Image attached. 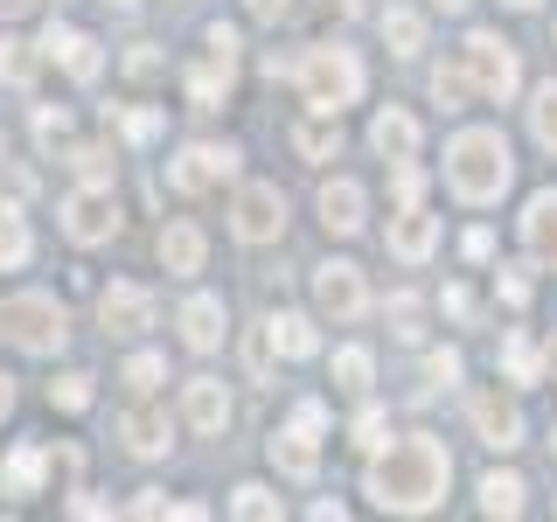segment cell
Returning a JSON list of instances; mask_svg holds the SVG:
<instances>
[{"instance_id":"cell-54","label":"cell","mask_w":557,"mask_h":522,"mask_svg":"<svg viewBox=\"0 0 557 522\" xmlns=\"http://www.w3.org/2000/svg\"><path fill=\"white\" fill-rule=\"evenodd\" d=\"M8 8H63V0H8Z\"/></svg>"},{"instance_id":"cell-1","label":"cell","mask_w":557,"mask_h":522,"mask_svg":"<svg viewBox=\"0 0 557 522\" xmlns=\"http://www.w3.org/2000/svg\"><path fill=\"white\" fill-rule=\"evenodd\" d=\"M446 481H453V460L432 432H411V439H383L376 460H370V501L391 515H432L446 501Z\"/></svg>"},{"instance_id":"cell-27","label":"cell","mask_w":557,"mask_h":522,"mask_svg":"<svg viewBox=\"0 0 557 522\" xmlns=\"http://www.w3.org/2000/svg\"><path fill=\"white\" fill-rule=\"evenodd\" d=\"M432 98H440L446 112H467L481 91H474V77H467V63H440V70H432Z\"/></svg>"},{"instance_id":"cell-14","label":"cell","mask_w":557,"mask_h":522,"mask_svg":"<svg viewBox=\"0 0 557 522\" xmlns=\"http://www.w3.org/2000/svg\"><path fill=\"white\" fill-rule=\"evenodd\" d=\"M321 223H327V237H356L362 223H370V196H362V182H348V174L321 182Z\"/></svg>"},{"instance_id":"cell-53","label":"cell","mask_w":557,"mask_h":522,"mask_svg":"<svg viewBox=\"0 0 557 522\" xmlns=\"http://www.w3.org/2000/svg\"><path fill=\"white\" fill-rule=\"evenodd\" d=\"M432 8H440V14H467V0H432Z\"/></svg>"},{"instance_id":"cell-43","label":"cell","mask_w":557,"mask_h":522,"mask_svg":"<svg viewBox=\"0 0 557 522\" xmlns=\"http://www.w3.org/2000/svg\"><path fill=\"white\" fill-rule=\"evenodd\" d=\"M425 376L432 383H460V348H432V356H425Z\"/></svg>"},{"instance_id":"cell-52","label":"cell","mask_w":557,"mask_h":522,"mask_svg":"<svg viewBox=\"0 0 557 522\" xmlns=\"http://www.w3.org/2000/svg\"><path fill=\"white\" fill-rule=\"evenodd\" d=\"M544 376L557 383V335H550V348H544Z\"/></svg>"},{"instance_id":"cell-28","label":"cell","mask_w":557,"mask_h":522,"mask_svg":"<svg viewBox=\"0 0 557 522\" xmlns=\"http://www.w3.org/2000/svg\"><path fill=\"white\" fill-rule=\"evenodd\" d=\"M293 147H300L307 153V161H327V153H335L342 147V126H335V119H300V126H293Z\"/></svg>"},{"instance_id":"cell-58","label":"cell","mask_w":557,"mask_h":522,"mask_svg":"<svg viewBox=\"0 0 557 522\" xmlns=\"http://www.w3.org/2000/svg\"><path fill=\"white\" fill-rule=\"evenodd\" d=\"M0 153H8V147H0Z\"/></svg>"},{"instance_id":"cell-38","label":"cell","mask_w":557,"mask_h":522,"mask_svg":"<svg viewBox=\"0 0 557 522\" xmlns=\"http://www.w3.org/2000/svg\"><path fill=\"white\" fill-rule=\"evenodd\" d=\"M383 432H391V411L362 405V411H356V425H348V439H356L362 452H376V446H383Z\"/></svg>"},{"instance_id":"cell-17","label":"cell","mask_w":557,"mask_h":522,"mask_svg":"<svg viewBox=\"0 0 557 522\" xmlns=\"http://www.w3.org/2000/svg\"><path fill=\"white\" fill-rule=\"evenodd\" d=\"M370 147L383 153V161H418V119L405 112V104H383V112L370 119Z\"/></svg>"},{"instance_id":"cell-19","label":"cell","mask_w":557,"mask_h":522,"mask_svg":"<svg viewBox=\"0 0 557 522\" xmlns=\"http://www.w3.org/2000/svg\"><path fill=\"white\" fill-rule=\"evenodd\" d=\"M391 258H405V265H425L432 258V244H440V216H425V209H405V216H391Z\"/></svg>"},{"instance_id":"cell-44","label":"cell","mask_w":557,"mask_h":522,"mask_svg":"<svg viewBox=\"0 0 557 522\" xmlns=\"http://www.w3.org/2000/svg\"><path fill=\"white\" fill-rule=\"evenodd\" d=\"M126 70H133V77H161V49H153V42H139L133 57H126Z\"/></svg>"},{"instance_id":"cell-35","label":"cell","mask_w":557,"mask_h":522,"mask_svg":"<svg viewBox=\"0 0 557 522\" xmlns=\"http://www.w3.org/2000/svg\"><path fill=\"white\" fill-rule=\"evenodd\" d=\"M35 147H42V153L70 147V112H63V104H35Z\"/></svg>"},{"instance_id":"cell-49","label":"cell","mask_w":557,"mask_h":522,"mask_svg":"<svg viewBox=\"0 0 557 522\" xmlns=\"http://www.w3.org/2000/svg\"><path fill=\"white\" fill-rule=\"evenodd\" d=\"M313 8H321V14H335V22H356V8H362V0H313Z\"/></svg>"},{"instance_id":"cell-20","label":"cell","mask_w":557,"mask_h":522,"mask_svg":"<svg viewBox=\"0 0 557 522\" xmlns=\"http://www.w3.org/2000/svg\"><path fill=\"white\" fill-rule=\"evenodd\" d=\"M188 98H196L202 104V112H216V104L223 98H231V84H237V57H223V49H209V57L202 63H188Z\"/></svg>"},{"instance_id":"cell-21","label":"cell","mask_w":557,"mask_h":522,"mask_svg":"<svg viewBox=\"0 0 557 522\" xmlns=\"http://www.w3.org/2000/svg\"><path fill=\"white\" fill-rule=\"evenodd\" d=\"M153 251H161V272H174V278H196V272H202V258H209V237L196 231V223H168Z\"/></svg>"},{"instance_id":"cell-16","label":"cell","mask_w":557,"mask_h":522,"mask_svg":"<svg viewBox=\"0 0 557 522\" xmlns=\"http://www.w3.org/2000/svg\"><path fill=\"white\" fill-rule=\"evenodd\" d=\"M182 418H188V432H202V439H216L223 425H231V390H223L216 376H196L182 390Z\"/></svg>"},{"instance_id":"cell-46","label":"cell","mask_w":557,"mask_h":522,"mask_svg":"<svg viewBox=\"0 0 557 522\" xmlns=\"http://www.w3.org/2000/svg\"><path fill=\"white\" fill-rule=\"evenodd\" d=\"M133 515H174V501L161 495V487H147V495H139V501H133Z\"/></svg>"},{"instance_id":"cell-41","label":"cell","mask_w":557,"mask_h":522,"mask_svg":"<svg viewBox=\"0 0 557 522\" xmlns=\"http://www.w3.org/2000/svg\"><path fill=\"white\" fill-rule=\"evenodd\" d=\"M495 293L522 313V307H530V272H522V265H502V272H495Z\"/></svg>"},{"instance_id":"cell-40","label":"cell","mask_w":557,"mask_h":522,"mask_svg":"<svg viewBox=\"0 0 557 522\" xmlns=\"http://www.w3.org/2000/svg\"><path fill=\"white\" fill-rule=\"evenodd\" d=\"M126 139H133V147H153V139H161V112H153V104H133V112H126Z\"/></svg>"},{"instance_id":"cell-31","label":"cell","mask_w":557,"mask_h":522,"mask_svg":"<svg viewBox=\"0 0 557 522\" xmlns=\"http://www.w3.org/2000/svg\"><path fill=\"white\" fill-rule=\"evenodd\" d=\"M370 376H376L370 348H335V390H348V397H362V390H370Z\"/></svg>"},{"instance_id":"cell-18","label":"cell","mask_w":557,"mask_h":522,"mask_svg":"<svg viewBox=\"0 0 557 522\" xmlns=\"http://www.w3.org/2000/svg\"><path fill=\"white\" fill-rule=\"evenodd\" d=\"M119 446H126L133 460H161V452L174 446V425H168V411H147V405H139V411H126V418H119Z\"/></svg>"},{"instance_id":"cell-37","label":"cell","mask_w":557,"mask_h":522,"mask_svg":"<svg viewBox=\"0 0 557 522\" xmlns=\"http://www.w3.org/2000/svg\"><path fill=\"white\" fill-rule=\"evenodd\" d=\"M63 161L77 167V182H112V147H70Z\"/></svg>"},{"instance_id":"cell-5","label":"cell","mask_w":557,"mask_h":522,"mask_svg":"<svg viewBox=\"0 0 557 522\" xmlns=\"http://www.w3.org/2000/svg\"><path fill=\"white\" fill-rule=\"evenodd\" d=\"M460 63H467V77H474V91H481L487 104H509V98L522 91V63H516V42H502V35H487V28H474V35H467Z\"/></svg>"},{"instance_id":"cell-24","label":"cell","mask_w":557,"mask_h":522,"mask_svg":"<svg viewBox=\"0 0 557 522\" xmlns=\"http://www.w3.org/2000/svg\"><path fill=\"white\" fill-rule=\"evenodd\" d=\"M265 335L278 356H293V362H307V356H321V335H313V321L307 313H293V307H278L272 321H265Z\"/></svg>"},{"instance_id":"cell-56","label":"cell","mask_w":557,"mask_h":522,"mask_svg":"<svg viewBox=\"0 0 557 522\" xmlns=\"http://www.w3.org/2000/svg\"><path fill=\"white\" fill-rule=\"evenodd\" d=\"M502 8H516V14H530V8H536V0H502Z\"/></svg>"},{"instance_id":"cell-34","label":"cell","mask_w":557,"mask_h":522,"mask_svg":"<svg viewBox=\"0 0 557 522\" xmlns=\"http://www.w3.org/2000/svg\"><path fill=\"white\" fill-rule=\"evenodd\" d=\"M231 515L272 522V515H278V495H272V487H258V481H244V487H231Z\"/></svg>"},{"instance_id":"cell-13","label":"cell","mask_w":557,"mask_h":522,"mask_svg":"<svg viewBox=\"0 0 557 522\" xmlns=\"http://www.w3.org/2000/svg\"><path fill=\"white\" fill-rule=\"evenodd\" d=\"M174 327H182V341L196 348V356H209V348H223V327H231V313H223L216 293H188L182 313H174Z\"/></svg>"},{"instance_id":"cell-39","label":"cell","mask_w":557,"mask_h":522,"mask_svg":"<svg viewBox=\"0 0 557 522\" xmlns=\"http://www.w3.org/2000/svg\"><path fill=\"white\" fill-rule=\"evenodd\" d=\"M161 376H168V362H161V356H133V362H126V390H139V397L161 390Z\"/></svg>"},{"instance_id":"cell-22","label":"cell","mask_w":557,"mask_h":522,"mask_svg":"<svg viewBox=\"0 0 557 522\" xmlns=\"http://www.w3.org/2000/svg\"><path fill=\"white\" fill-rule=\"evenodd\" d=\"M42 474H49V452L42 446H14L8 460H0V495H14V501L42 495Z\"/></svg>"},{"instance_id":"cell-32","label":"cell","mask_w":557,"mask_h":522,"mask_svg":"<svg viewBox=\"0 0 557 522\" xmlns=\"http://www.w3.org/2000/svg\"><path fill=\"white\" fill-rule=\"evenodd\" d=\"M530 133H536V147H544V153H557V77L536 84V98H530Z\"/></svg>"},{"instance_id":"cell-4","label":"cell","mask_w":557,"mask_h":522,"mask_svg":"<svg viewBox=\"0 0 557 522\" xmlns=\"http://www.w3.org/2000/svg\"><path fill=\"white\" fill-rule=\"evenodd\" d=\"M0 341H14L22 356H57L70 341V313L57 293H8L0 300Z\"/></svg>"},{"instance_id":"cell-42","label":"cell","mask_w":557,"mask_h":522,"mask_svg":"<svg viewBox=\"0 0 557 522\" xmlns=\"http://www.w3.org/2000/svg\"><path fill=\"white\" fill-rule=\"evenodd\" d=\"M391 196H397V209H411L418 196H425V174H418L411 161H397V174H391Z\"/></svg>"},{"instance_id":"cell-51","label":"cell","mask_w":557,"mask_h":522,"mask_svg":"<svg viewBox=\"0 0 557 522\" xmlns=\"http://www.w3.org/2000/svg\"><path fill=\"white\" fill-rule=\"evenodd\" d=\"M8 411H14V376L0 370V418H8Z\"/></svg>"},{"instance_id":"cell-33","label":"cell","mask_w":557,"mask_h":522,"mask_svg":"<svg viewBox=\"0 0 557 522\" xmlns=\"http://www.w3.org/2000/svg\"><path fill=\"white\" fill-rule=\"evenodd\" d=\"M35 70H42L35 42H22V35H0V77H8V84H35Z\"/></svg>"},{"instance_id":"cell-48","label":"cell","mask_w":557,"mask_h":522,"mask_svg":"<svg viewBox=\"0 0 557 522\" xmlns=\"http://www.w3.org/2000/svg\"><path fill=\"white\" fill-rule=\"evenodd\" d=\"M244 8H251L258 22H286V14H293V0H244Z\"/></svg>"},{"instance_id":"cell-26","label":"cell","mask_w":557,"mask_h":522,"mask_svg":"<svg viewBox=\"0 0 557 522\" xmlns=\"http://www.w3.org/2000/svg\"><path fill=\"white\" fill-rule=\"evenodd\" d=\"M383 42H391V57H418V49H425V14L391 8L383 14Z\"/></svg>"},{"instance_id":"cell-15","label":"cell","mask_w":557,"mask_h":522,"mask_svg":"<svg viewBox=\"0 0 557 522\" xmlns=\"http://www.w3.org/2000/svg\"><path fill=\"white\" fill-rule=\"evenodd\" d=\"M265 452H272V467L286 481H313V474H321V439H313L307 425H278L265 439Z\"/></svg>"},{"instance_id":"cell-29","label":"cell","mask_w":557,"mask_h":522,"mask_svg":"<svg viewBox=\"0 0 557 522\" xmlns=\"http://www.w3.org/2000/svg\"><path fill=\"white\" fill-rule=\"evenodd\" d=\"M502 370L509 383H544V356L530 348V335H502Z\"/></svg>"},{"instance_id":"cell-10","label":"cell","mask_w":557,"mask_h":522,"mask_svg":"<svg viewBox=\"0 0 557 522\" xmlns=\"http://www.w3.org/2000/svg\"><path fill=\"white\" fill-rule=\"evenodd\" d=\"M98 321H104V335L133 341V335H147V327L161 321V300H153L147 286H126V278H112V286L98 293Z\"/></svg>"},{"instance_id":"cell-55","label":"cell","mask_w":557,"mask_h":522,"mask_svg":"<svg viewBox=\"0 0 557 522\" xmlns=\"http://www.w3.org/2000/svg\"><path fill=\"white\" fill-rule=\"evenodd\" d=\"M104 8H112V14H133V8H139V0H104Z\"/></svg>"},{"instance_id":"cell-36","label":"cell","mask_w":557,"mask_h":522,"mask_svg":"<svg viewBox=\"0 0 557 522\" xmlns=\"http://www.w3.org/2000/svg\"><path fill=\"white\" fill-rule=\"evenodd\" d=\"M49 405H57V411H91V376H77V370L57 376V383H49Z\"/></svg>"},{"instance_id":"cell-2","label":"cell","mask_w":557,"mask_h":522,"mask_svg":"<svg viewBox=\"0 0 557 522\" xmlns=\"http://www.w3.org/2000/svg\"><path fill=\"white\" fill-rule=\"evenodd\" d=\"M509 182H516V153L495 126H467V133L446 139V188L460 202L487 209V202L509 196Z\"/></svg>"},{"instance_id":"cell-30","label":"cell","mask_w":557,"mask_h":522,"mask_svg":"<svg viewBox=\"0 0 557 522\" xmlns=\"http://www.w3.org/2000/svg\"><path fill=\"white\" fill-rule=\"evenodd\" d=\"M522 495H530V487L516 474H487L481 481V515H522Z\"/></svg>"},{"instance_id":"cell-7","label":"cell","mask_w":557,"mask_h":522,"mask_svg":"<svg viewBox=\"0 0 557 522\" xmlns=\"http://www.w3.org/2000/svg\"><path fill=\"white\" fill-rule=\"evenodd\" d=\"M313 307L335 327H348V321L370 313V286H362V272L348 265V258H321V265H313Z\"/></svg>"},{"instance_id":"cell-6","label":"cell","mask_w":557,"mask_h":522,"mask_svg":"<svg viewBox=\"0 0 557 522\" xmlns=\"http://www.w3.org/2000/svg\"><path fill=\"white\" fill-rule=\"evenodd\" d=\"M57 223H63L70 244H112L119 237V196H112V182L70 188V196L57 202Z\"/></svg>"},{"instance_id":"cell-12","label":"cell","mask_w":557,"mask_h":522,"mask_svg":"<svg viewBox=\"0 0 557 522\" xmlns=\"http://www.w3.org/2000/svg\"><path fill=\"white\" fill-rule=\"evenodd\" d=\"M467 418H474V432H481V446H487V452H516V446H522V405H516V397H502V390H474Z\"/></svg>"},{"instance_id":"cell-45","label":"cell","mask_w":557,"mask_h":522,"mask_svg":"<svg viewBox=\"0 0 557 522\" xmlns=\"http://www.w3.org/2000/svg\"><path fill=\"white\" fill-rule=\"evenodd\" d=\"M251 376H258V383L272 376V335H251Z\"/></svg>"},{"instance_id":"cell-3","label":"cell","mask_w":557,"mask_h":522,"mask_svg":"<svg viewBox=\"0 0 557 522\" xmlns=\"http://www.w3.org/2000/svg\"><path fill=\"white\" fill-rule=\"evenodd\" d=\"M293 77H300V98L327 119H342L348 104L362 98V63H356V49H342V42H313L307 57L293 63Z\"/></svg>"},{"instance_id":"cell-23","label":"cell","mask_w":557,"mask_h":522,"mask_svg":"<svg viewBox=\"0 0 557 522\" xmlns=\"http://www.w3.org/2000/svg\"><path fill=\"white\" fill-rule=\"evenodd\" d=\"M522 244H530L544 265H557V188L530 196V209H522Z\"/></svg>"},{"instance_id":"cell-11","label":"cell","mask_w":557,"mask_h":522,"mask_svg":"<svg viewBox=\"0 0 557 522\" xmlns=\"http://www.w3.org/2000/svg\"><path fill=\"white\" fill-rule=\"evenodd\" d=\"M35 49H42L49 63H63V77H77V84H98V77H104V42H98V35H84V28L49 22Z\"/></svg>"},{"instance_id":"cell-25","label":"cell","mask_w":557,"mask_h":522,"mask_svg":"<svg viewBox=\"0 0 557 522\" xmlns=\"http://www.w3.org/2000/svg\"><path fill=\"white\" fill-rule=\"evenodd\" d=\"M28 251H35L28 216H22L14 202H0V272H22V265H28Z\"/></svg>"},{"instance_id":"cell-50","label":"cell","mask_w":557,"mask_h":522,"mask_svg":"<svg viewBox=\"0 0 557 522\" xmlns=\"http://www.w3.org/2000/svg\"><path fill=\"white\" fill-rule=\"evenodd\" d=\"M446 313H453V321H467V313H474V300H467L460 286H446Z\"/></svg>"},{"instance_id":"cell-9","label":"cell","mask_w":557,"mask_h":522,"mask_svg":"<svg viewBox=\"0 0 557 522\" xmlns=\"http://www.w3.org/2000/svg\"><path fill=\"white\" fill-rule=\"evenodd\" d=\"M231 231L244 244H278L286 237V196H278L272 182H244L237 202H231Z\"/></svg>"},{"instance_id":"cell-47","label":"cell","mask_w":557,"mask_h":522,"mask_svg":"<svg viewBox=\"0 0 557 522\" xmlns=\"http://www.w3.org/2000/svg\"><path fill=\"white\" fill-rule=\"evenodd\" d=\"M460 251L481 265V258H495V237H487V231H467V237H460Z\"/></svg>"},{"instance_id":"cell-57","label":"cell","mask_w":557,"mask_h":522,"mask_svg":"<svg viewBox=\"0 0 557 522\" xmlns=\"http://www.w3.org/2000/svg\"><path fill=\"white\" fill-rule=\"evenodd\" d=\"M550 452H557V432H550Z\"/></svg>"},{"instance_id":"cell-8","label":"cell","mask_w":557,"mask_h":522,"mask_svg":"<svg viewBox=\"0 0 557 522\" xmlns=\"http://www.w3.org/2000/svg\"><path fill=\"white\" fill-rule=\"evenodd\" d=\"M237 182V147H209V139H196V147H182L168 161V188L174 196H209V188Z\"/></svg>"}]
</instances>
